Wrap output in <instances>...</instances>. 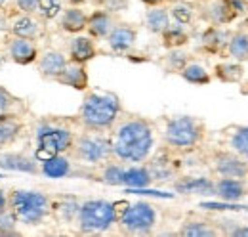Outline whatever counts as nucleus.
Here are the masks:
<instances>
[{
	"instance_id": "a19ab883",
	"label": "nucleus",
	"mask_w": 248,
	"mask_h": 237,
	"mask_svg": "<svg viewBox=\"0 0 248 237\" xmlns=\"http://www.w3.org/2000/svg\"><path fill=\"white\" fill-rule=\"evenodd\" d=\"M201 207L208 208V210H248V207H243L239 203H227V201H223V203L208 201V203H201Z\"/></svg>"
},
{
	"instance_id": "412c9836",
	"label": "nucleus",
	"mask_w": 248,
	"mask_h": 237,
	"mask_svg": "<svg viewBox=\"0 0 248 237\" xmlns=\"http://www.w3.org/2000/svg\"><path fill=\"white\" fill-rule=\"evenodd\" d=\"M0 169L4 170H14V172H36L38 170V163L36 159L21 153V151H0Z\"/></svg>"
},
{
	"instance_id": "a18cd8bd",
	"label": "nucleus",
	"mask_w": 248,
	"mask_h": 237,
	"mask_svg": "<svg viewBox=\"0 0 248 237\" xmlns=\"http://www.w3.org/2000/svg\"><path fill=\"white\" fill-rule=\"evenodd\" d=\"M8 25H10V16L0 10V33H8Z\"/></svg>"
},
{
	"instance_id": "72a5a7b5",
	"label": "nucleus",
	"mask_w": 248,
	"mask_h": 237,
	"mask_svg": "<svg viewBox=\"0 0 248 237\" xmlns=\"http://www.w3.org/2000/svg\"><path fill=\"white\" fill-rule=\"evenodd\" d=\"M227 146L248 161V126H233L227 136Z\"/></svg>"
},
{
	"instance_id": "423d86ee",
	"label": "nucleus",
	"mask_w": 248,
	"mask_h": 237,
	"mask_svg": "<svg viewBox=\"0 0 248 237\" xmlns=\"http://www.w3.org/2000/svg\"><path fill=\"white\" fill-rule=\"evenodd\" d=\"M119 203L107 199H86L80 203L75 224L80 234H105L119 220Z\"/></svg>"
},
{
	"instance_id": "79ce46f5",
	"label": "nucleus",
	"mask_w": 248,
	"mask_h": 237,
	"mask_svg": "<svg viewBox=\"0 0 248 237\" xmlns=\"http://www.w3.org/2000/svg\"><path fill=\"white\" fill-rule=\"evenodd\" d=\"M10 2L14 4V10L21 14H34L38 4V0H10Z\"/></svg>"
},
{
	"instance_id": "49530a36",
	"label": "nucleus",
	"mask_w": 248,
	"mask_h": 237,
	"mask_svg": "<svg viewBox=\"0 0 248 237\" xmlns=\"http://www.w3.org/2000/svg\"><path fill=\"white\" fill-rule=\"evenodd\" d=\"M8 210V193L4 189H0V212Z\"/></svg>"
},
{
	"instance_id": "6ab92c4d",
	"label": "nucleus",
	"mask_w": 248,
	"mask_h": 237,
	"mask_svg": "<svg viewBox=\"0 0 248 237\" xmlns=\"http://www.w3.org/2000/svg\"><path fill=\"white\" fill-rule=\"evenodd\" d=\"M56 83H60L62 86L78 90V92H86L90 88V75H88L86 65L69 61L65 65V69L62 71V75L56 79Z\"/></svg>"
},
{
	"instance_id": "dca6fc26",
	"label": "nucleus",
	"mask_w": 248,
	"mask_h": 237,
	"mask_svg": "<svg viewBox=\"0 0 248 237\" xmlns=\"http://www.w3.org/2000/svg\"><path fill=\"white\" fill-rule=\"evenodd\" d=\"M214 195L227 203H241L248 195V184L245 178L219 176L214 182Z\"/></svg>"
},
{
	"instance_id": "de8ad7c7",
	"label": "nucleus",
	"mask_w": 248,
	"mask_h": 237,
	"mask_svg": "<svg viewBox=\"0 0 248 237\" xmlns=\"http://www.w3.org/2000/svg\"><path fill=\"white\" fill-rule=\"evenodd\" d=\"M141 4H145L147 8H151V6H162V4H166L168 0H140Z\"/></svg>"
},
{
	"instance_id": "2eb2a0df",
	"label": "nucleus",
	"mask_w": 248,
	"mask_h": 237,
	"mask_svg": "<svg viewBox=\"0 0 248 237\" xmlns=\"http://www.w3.org/2000/svg\"><path fill=\"white\" fill-rule=\"evenodd\" d=\"M231 33L217 25H208L199 34V50L210 56H225V48Z\"/></svg>"
},
{
	"instance_id": "1a4fd4ad",
	"label": "nucleus",
	"mask_w": 248,
	"mask_h": 237,
	"mask_svg": "<svg viewBox=\"0 0 248 237\" xmlns=\"http://www.w3.org/2000/svg\"><path fill=\"white\" fill-rule=\"evenodd\" d=\"M212 170L216 176L248 178V161L231 149H216L212 153Z\"/></svg>"
},
{
	"instance_id": "39448f33",
	"label": "nucleus",
	"mask_w": 248,
	"mask_h": 237,
	"mask_svg": "<svg viewBox=\"0 0 248 237\" xmlns=\"http://www.w3.org/2000/svg\"><path fill=\"white\" fill-rule=\"evenodd\" d=\"M206 136V126L201 118L191 115L170 117L162 128L164 146L174 151H191L199 148Z\"/></svg>"
},
{
	"instance_id": "9b49d317",
	"label": "nucleus",
	"mask_w": 248,
	"mask_h": 237,
	"mask_svg": "<svg viewBox=\"0 0 248 237\" xmlns=\"http://www.w3.org/2000/svg\"><path fill=\"white\" fill-rule=\"evenodd\" d=\"M237 16H239V12L233 8L231 0H210L201 10V17L208 25H217V27L233 23L237 19Z\"/></svg>"
},
{
	"instance_id": "9d476101",
	"label": "nucleus",
	"mask_w": 248,
	"mask_h": 237,
	"mask_svg": "<svg viewBox=\"0 0 248 237\" xmlns=\"http://www.w3.org/2000/svg\"><path fill=\"white\" fill-rule=\"evenodd\" d=\"M6 54L17 65H32V63H36L40 52H38L36 40L10 34L6 38Z\"/></svg>"
},
{
	"instance_id": "f8f14e48",
	"label": "nucleus",
	"mask_w": 248,
	"mask_h": 237,
	"mask_svg": "<svg viewBox=\"0 0 248 237\" xmlns=\"http://www.w3.org/2000/svg\"><path fill=\"white\" fill-rule=\"evenodd\" d=\"M8 34H16V36L38 40V38L42 36V19H40L36 14L14 12V14L10 16Z\"/></svg>"
},
{
	"instance_id": "7ed1b4c3",
	"label": "nucleus",
	"mask_w": 248,
	"mask_h": 237,
	"mask_svg": "<svg viewBox=\"0 0 248 237\" xmlns=\"http://www.w3.org/2000/svg\"><path fill=\"white\" fill-rule=\"evenodd\" d=\"M36 159L44 161L54 155H67L75 142V128L63 118H42L36 122L34 130Z\"/></svg>"
},
{
	"instance_id": "8fccbe9b",
	"label": "nucleus",
	"mask_w": 248,
	"mask_h": 237,
	"mask_svg": "<svg viewBox=\"0 0 248 237\" xmlns=\"http://www.w3.org/2000/svg\"><path fill=\"white\" fill-rule=\"evenodd\" d=\"M8 4H10V0H0V10H4Z\"/></svg>"
},
{
	"instance_id": "20e7f679",
	"label": "nucleus",
	"mask_w": 248,
	"mask_h": 237,
	"mask_svg": "<svg viewBox=\"0 0 248 237\" xmlns=\"http://www.w3.org/2000/svg\"><path fill=\"white\" fill-rule=\"evenodd\" d=\"M8 210L16 216L17 224L40 226L52 214V201L42 191L14 189L8 193Z\"/></svg>"
},
{
	"instance_id": "cd10ccee",
	"label": "nucleus",
	"mask_w": 248,
	"mask_h": 237,
	"mask_svg": "<svg viewBox=\"0 0 248 237\" xmlns=\"http://www.w3.org/2000/svg\"><path fill=\"white\" fill-rule=\"evenodd\" d=\"M143 21H145V27H147L149 33L160 34L162 31L170 25L172 19H170V12H168V8L162 4V6H151V8H147Z\"/></svg>"
},
{
	"instance_id": "7c9ffc66",
	"label": "nucleus",
	"mask_w": 248,
	"mask_h": 237,
	"mask_svg": "<svg viewBox=\"0 0 248 237\" xmlns=\"http://www.w3.org/2000/svg\"><path fill=\"white\" fill-rule=\"evenodd\" d=\"M178 234L184 237H212L219 236V230L208 220H187Z\"/></svg>"
},
{
	"instance_id": "b1692460",
	"label": "nucleus",
	"mask_w": 248,
	"mask_h": 237,
	"mask_svg": "<svg viewBox=\"0 0 248 237\" xmlns=\"http://www.w3.org/2000/svg\"><path fill=\"white\" fill-rule=\"evenodd\" d=\"M158 36H160V44H162V48H166V50H172V48H184V46H187V44L191 42V33L187 31L186 25L176 23V21H174V23L170 21V25L162 31Z\"/></svg>"
},
{
	"instance_id": "c03bdc74",
	"label": "nucleus",
	"mask_w": 248,
	"mask_h": 237,
	"mask_svg": "<svg viewBox=\"0 0 248 237\" xmlns=\"http://www.w3.org/2000/svg\"><path fill=\"white\" fill-rule=\"evenodd\" d=\"M231 224H233V228H231V230H225L223 234H227V236H231V237H248V226L235 224V222H231Z\"/></svg>"
},
{
	"instance_id": "4c0bfd02",
	"label": "nucleus",
	"mask_w": 248,
	"mask_h": 237,
	"mask_svg": "<svg viewBox=\"0 0 248 237\" xmlns=\"http://www.w3.org/2000/svg\"><path fill=\"white\" fill-rule=\"evenodd\" d=\"M78 207H80V203H78L77 199H69V197H65V199H62L58 205H54L52 210H56V214L62 218L63 222H75L77 212H78Z\"/></svg>"
},
{
	"instance_id": "c756f323",
	"label": "nucleus",
	"mask_w": 248,
	"mask_h": 237,
	"mask_svg": "<svg viewBox=\"0 0 248 237\" xmlns=\"http://www.w3.org/2000/svg\"><path fill=\"white\" fill-rule=\"evenodd\" d=\"M180 77H182L186 83L193 85V86H208V85L212 83L210 71H208L204 65L197 63V61H189L186 67L180 71Z\"/></svg>"
},
{
	"instance_id": "3c124183",
	"label": "nucleus",
	"mask_w": 248,
	"mask_h": 237,
	"mask_svg": "<svg viewBox=\"0 0 248 237\" xmlns=\"http://www.w3.org/2000/svg\"><path fill=\"white\" fill-rule=\"evenodd\" d=\"M247 184H248V178H247Z\"/></svg>"
},
{
	"instance_id": "09e8293b",
	"label": "nucleus",
	"mask_w": 248,
	"mask_h": 237,
	"mask_svg": "<svg viewBox=\"0 0 248 237\" xmlns=\"http://www.w3.org/2000/svg\"><path fill=\"white\" fill-rule=\"evenodd\" d=\"M69 6H82V4H86L88 0H65Z\"/></svg>"
},
{
	"instance_id": "f257e3e1",
	"label": "nucleus",
	"mask_w": 248,
	"mask_h": 237,
	"mask_svg": "<svg viewBox=\"0 0 248 237\" xmlns=\"http://www.w3.org/2000/svg\"><path fill=\"white\" fill-rule=\"evenodd\" d=\"M113 159L123 165L147 163L155 151V124L141 115H123L109 132Z\"/></svg>"
},
{
	"instance_id": "c9c22d12",
	"label": "nucleus",
	"mask_w": 248,
	"mask_h": 237,
	"mask_svg": "<svg viewBox=\"0 0 248 237\" xmlns=\"http://www.w3.org/2000/svg\"><path fill=\"white\" fill-rule=\"evenodd\" d=\"M62 10H63V0H38L34 14L42 21H52V19H58V16L62 14Z\"/></svg>"
},
{
	"instance_id": "5701e85b",
	"label": "nucleus",
	"mask_w": 248,
	"mask_h": 237,
	"mask_svg": "<svg viewBox=\"0 0 248 237\" xmlns=\"http://www.w3.org/2000/svg\"><path fill=\"white\" fill-rule=\"evenodd\" d=\"M178 193L184 195H214V180L206 176H187L174 184Z\"/></svg>"
},
{
	"instance_id": "2f4dec72",
	"label": "nucleus",
	"mask_w": 248,
	"mask_h": 237,
	"mask_svg": "<svg viewBox=\"0 0 248 237\" xmlns=\"http://www.w3.org/2000/svg\"><path fill=\"white\" fill-rule=\"evenodd\" d=\"M23 113H25L23 100H19L10 90L0 86V117H4V115H19V117H23Z\"/></svg>"
},
{
	"instance_id": "37998d69",
	"label": "nucleus",
	"mask_w": 248,
	"mask_h": 237,
	"mask_svg": "<svg viewBox=\"0 0 248 237\" xmlns=\"http://www.w3.org/2000/svg\"><path fill=\"white\" fill-rule=\"evenodd\" d=\"M97 4L103 8V10H109V12H121L128 6V0H97Z\"/></svg>"
},
{
	"instance_id": "f704fd0d",
	"label": "nucleus",
	"mask_w": 248,
	"mask_h": 237,
	"mask_svg": "<svg viewBox=\"0 0 248 237\" xmlns=\"http://www.w3.org/2000/svg\"><path fill=\"white\" fill-rule=\"evenodd\" d=\"M123 174H124V165L123 163H115V159L107 161L101 165V180L109 186H123Z\"/></svg>"
},
{
	"instance_id": "6e6552de",
	"label": "nucleus",
	"mask_w": 248,
	"mask_h": 237,
	"mask_svg": "<svg viewBox=\"0 0 248 237\" xmlns=\"http://www.w3.org/2000/svg\"><path fill=\"white\" fill-rule=\"evenodd\" d=\"M117 224L126 236H151L158 224V212L147 201H136L119 212Z\"/></svg>"
},
{
	"instance_id": "a211bd4d",
	"label": "nucleus",
	"mask_w": 248,
	"mask_h": 237,
	"mask_svg": "<svg viewBox=\"0 0 248 237\" xmlns=\"http://www.w3.org/2000/svg\"><path fill=\"white\" fill-rule=\"evenodd\" d=\"M117 19L115 14L109 10H93L92 14H88V23H86V34H90L93 40H105L111 29L115 27Z\"/></svg>"
},
{
	"instance_id": "4be33fe9",
	"label": "nucleus",
	"mask_w": 248,
	"mask_h": 237,
	"mask_svg": "<svg viewBox=\"0 0 248 237\" xmlns=\"http://www.w3.org/2000/svg\"><path fill=\"white\" fill-rule=\"evenodd\" d=\"M25 124L19 115H4L0 117V151L12 148L23 134Z\"/></svg>"
},
{
	"instance_id": "f3484780",
	"label": "nucleus",
	"mask_w": 248,
	"mask_h": 237,
	"mask_svg": "<svg viewBox=\"0 0 248 237\" xmlns=\"http://www.w3.org/2000/svg\"><path fill=\"white\" fill-rule=\"evenodd\" d=\"M69 63V58L60 52V50H44L42 54H38L36 59V67H38V75L46 81H56L65 65Z\"/></svg>"
},
{
	"instance_id": "ddd939ff",
	"label": "nucleus",
	"mask_w": 248,
	"mask_h": 237,
	"mask_svg": "<svg viewBox=\"0 0 248 237\" xmlns=\"http://www.w3.org/2000/svg\"><path fill=\"white\" fill-rule=\"evenodd\" d=\"M97 56V44L90 34L78 33V34H71L69 44H67V58L73 63H90Z\"/></svg>"
},
{
	"instance_id": "bb28decb",
	"label": "nucleus",
	"mask_w": 248,
	"mask_h": 237,
	"mask_svg": "<svg viewBox=\"0 0 248 237\" xmlns=\"http://www.w3.org/2000/svg\"><path fill=\"white\" fill-rule=\"evenodd\" d=\"M214 77L219 83L237 85L245 79V65L241 61H221L214 67Z\"/></svg>"
},
{
	"instance_id": "a878e982",
	"label": "nucleus",
	"mask_w": 248,
	"mask_h": 237,
	"mask_svg": "<svg viewBox=\"0 0 248 237\" xmlns=\"http://www.w3.org/2000/svg\"><path fill=\"white\" fill-rule=\"evenodd\" d=\"M153 176L149 172V167L147 165H128L124 167V174H123V186L130 187V189H143L147 186H151Z\"/></svg>"
},
{
	"instance_id": "0eeeda50",
	"label": "nucleus",
	"mask_w": 248,
	"mask_h": 237,
	"mask_svg": "<svg viewBox=\"0 0 248 237\" xmlns=\"http://www.w3.org/2000/svg\"><path fill=\"white\" fill-rule=\"evenodd\" d=\"M67 155L80 165L101 167L103 163L113 159L111 138L109 134H103V132H90V130L77 132L73 148L69 149Z\"/></svg>"
},
{
	"instance_id": "393cba45",
	"label": "nucleus",
	"mask_w": 248,
	"mask_h": 237,
	"mask_svg": "<svg viewBox=\"0 0 248 237\" xmlns=\"http://www.w3.org/2000/svg\"><path fill=\"white\" fill-rule=\"evenodd\" d=\"M40 172L48 178H65L73 172V159L69 155H54L40 161Z\"/></svg>"
},
{
	"instance_id": "c85d7f7f",
	"label": "nucleus",
	"mask_w": 248,
	"mask_h": 237,
	"mask_svg": "<svg viewBox=\"0 0 248 237\" xmlns=\"http://www.w3.org/2000/svg\"><path fill=\"white\" fill-rule=\"evenodd\" d=\"M225 56L235 61L247 63L248 61V31H235L229 36Z\"/></svg>"
},
{
	"instance_id": "58836bf2",
	"label": "nucleus",
	"mask_w": 248,
	"mask_h": 237,
	"mask_svg": "<svg viewBox=\"0 0 248 237\" xmlns=\"http://www.w3.org/2000/svg\"><path fill=\"white\" fill-rule=\"evenodd\" d=\"M149 172H151V176H153V182L155 180H170V178L174 176V169H172V165L168 163V161H160V159H155V161H151L149 165Z\"/></svg>"
},
{
	"instance_id": "4468645a",
	"label": "nucleus",
	"mask_w": 248,
	"mask_h": 237,
	"mask_svg": "<svg viewBox=\"0 0 248 237\" xmlns=\"http://www.w3.org/2000/svg\"><path fill=\"white\" fill-rule=\"evenodd\" d=\"M107 46L115 54H128L134 50L138 42V29L130 23H115V27L107 34Z\"/></svg>"
},
{
	"instance_id": "473e14b6",
	"label": "nucleus",
	"mask_w": 248,
	"mask_h": 237,
	"mask_svg": "<svg viewBox=\"0 0 248 237\" xmlns=\"http://www.w3.org/2000/svg\"><path fill=\"white\" fill-rule=\"evenodd\" d=\"M168 12H170V19H174L176 23H182V25H186V27L193 25V21H195V17H197L195 6L186 2V0H176V2L168 8Z\"/></svg>"
},
{
	"instance_id": "aec40b11",
	"label": "nucleus",
	"mask_w": 248,
	"mask_h": 237,
	"mask_svg": "<svg viewBox=\"0 0 248 237\" xmlns=\"http://www.w3.org/2000/svg\"><path fill=\"white\" fill-rule=\"evenodd\" d=\"M88 14L80 6H67L63 8L62 14L58 16V27L65 34H78L86 31Z\"/></svg>"
},
{
	"instance_id": "ea45409f",
	"label": "nucleus",
	"mask_w": 248,
	"mask_h": 237,
	"mask_svg": "<svg viewBox=\"0 0 248 237\" xmlns=\"http://www.w3.org/2000/svg\"><path fill=\"white\" fill-rule=\"evenodd\" d=\"M16 224H17V220L10 210L0 212V234H14Z\"/></svg>"
},
{
	"instance_id": "f03ea898",
	"label": "nucleus",
	"mask_w": 248,
	"mask_h": 237,
	"mask_svg": "<svg viewBox=\"0 0 248 237\" xmlns=\"http://www.w3.org/2000/svg\"><path fill=\"white\" fill-rule=\"evenodd\" d=\"M121 115H123V103L115 92L88 88L84 92L75 122L82 130L109 134Z\"/></svg>"
},
{
	"instance_id": "e433bc0d",
	"label": "nucleus",
	"mask_w": 248,
	"mask_h": 237,
	"mask_svg": "<svg viewBox=\"0 0 248 237\" xmlns=\"http://www.w3.org/2000/svg\"><path fill=\"white\" fill-rule=\"evenodd\" d=\"M189 61H191V59H189V54H187V52H184L182 48H172V50L166 52L164 65H166L168 71H172V73H180Z\"/></svg>"
}]
</instances>
